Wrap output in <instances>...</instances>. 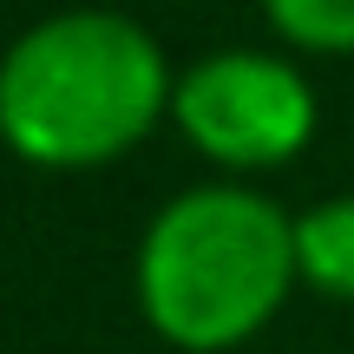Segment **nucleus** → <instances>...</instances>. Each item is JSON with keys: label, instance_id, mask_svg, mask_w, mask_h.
Here are the masks:
<instances>
[{"label": "nucleus", "instance_id": "1", "mask_svg": "<svg viewBox=\"0 0 354 354\" xmlns=\"http://www.w3.org/2000/svg\"><path fill=\"white\" fill-rule=\"evenodd\" d=\"M171 92L165 46L112 7L46 13L0 53V131L39 165L112 158Z\"/></svg>", "mask_w": 354, "mask_h": 354}, {"label": "nucleus", "instance_id": "2", "mask_svg": "<svg viewBox=\"0 0 354 354\" xmlns=\"http://www.w3.org/2000/svg\"><path fill=\"white\" fill-rule=\"evenodd\" d=\"M295 276V216L250 184H190L145 223L138 302L171 342L223 348L276 315Z\"/></svg>", "mask_w": 354, "mask_h": 354}, {"label": "nucleus", "instance_id": "3", "mask_svg": "<svg viewBox=\"0 0 354 354\" xmlns=\"http://www.w3.org/2000/svg\"><path fill=\"white\" fill-rule=\"evenodd\" d=\"M171 112L223 165H276L315 131V92L282 53L223 46L184 66Z\"/></svg>", "mask_w": 354, "mask_h": 354}, {"label": "nucleus", "instance_id": "4", "mask_svg": "<svg viewBox=\"0 0 354 354\" xmlns=\"http://www.w3.org/2000/svg\"><path fill=\"white\" fill-rule=\"evenodd\" d=\"M295 269L322 289L354 295V190L322 197L295 216Z\"/></svg>", "mask_w": 354, "mask_h": 354}, {"label": "nucleus", "instance_id": "5", "mask_svg": "<svg viewBox=\"0 0 354 354\" xmlns=\"http://www.w3.org/2000/svg\"><path fill=\"white\" fill-rule=\"evenodd\" d=\"M269 26L302 46H354V0H269Z\"/></svg>", "mask_w": 354, "mask_h": 354}]
</instances>
